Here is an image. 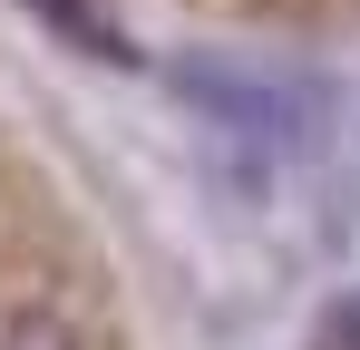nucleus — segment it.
<instances>
[{
	"label": "nucleus",
	"mask_w": 360,
	"mask_h": 350,
	"mask_svg": "<svg viewBox=\"0 0 360 350\" xmlns=\"http://www.w3.org/2000/svg\"><path fill=\"white\" fill-rule=\"evenodd\" d=\"M0 350H78V321H59L49 302H0Z\"/></svg>",
	"instance_id": "nucleus-1"
},
{
	"label": "nucleus",
	"mask_w": 360,
	"mask_h": 350,
	"mask_svg": "<svg viewBox=\"0 0 360 350\" xmlns=\"http://www.w3.org/2000/svg\"><path fill=\"white\" fill-rule=\"evenodd\" d=\"M311 350H360V292L321 311V341H311Z\"/></svg>",
	"instance_id": "nucleus-2"
}]
</instances>
